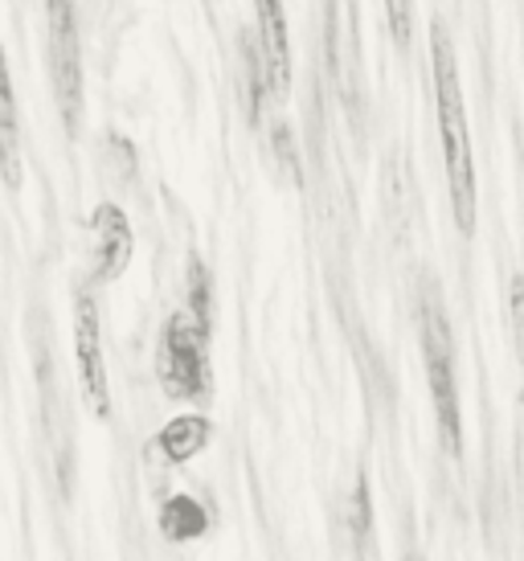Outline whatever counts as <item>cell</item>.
<instances>
[{"instance_id": "cell-1", "label": "cell", "mask_w": 524, "mask_h": 561, "mask_svg": "<svg viewBox=\"0 0 524 561\" xmlns=\"http://www.w3.org/2000/svg\"><path fill=\"white\" fill-rule=\"evenodd\" d=\"M431 79H434V111H438V140H443V164L451 185V214L459 234H476V157L467 136V111L459 91V62L443 21L431 25Z\"/></svg>"}, {"instance_id": "cell-2", "label": "cell", "mask_w": 524, "mask_h": 561, "mask_svg": "<svg viewBox=\"0 0 524 561\" xmlns=\"http://www.w3.org/2000/svg\"><path fill=\"white\" fill-rule=\"evenodd\" d=\"M418 324H422V357H426V381H431L438 438L447 455L463 451V419H459V381H455V341L443 304L426 291L418 299Z\"/></svg>"}, {"instance_id": "cell-3", "label": "cell", "mask_w": 524, "mask_h": 561, "mask_svg": "<svg viewBox=\"0 0 524 561\" xmlns=\"http://www.w3.org/2000/svg\"><path fill=\"white\" fill-rule=\"evenodd\" d=\"M156 377L169 398L181 402H205L214 390V374H209V328H201L193 316L172 312L160 328V344H156Z\"/></svg>"}, {"instance_id": "cell-4", "label": "cell", "mask_w": 524, "mask_h": 561, "mask_svg": "<svg viewBox=\"0 0 524 561\" xmlns=\"http://www.w3.org/2000/svg\"><path fill=\"white\" fill-rule=\"evenodd\" d=\"M49 16V82L58 94L62 124L75 131L82 119V46H78L75 0H46Z\"/></svg>"}, {"instance_id": "cell-5", "label": "cell", "mask_w": 524, "mask_h": 561, "mask_svg": "<svg viewBox=\"0 0 524 561\" xmlns=\"http://www.w3.org/2000/svg\"><path fill=\"white\" fill-rule=\"evenodd\" d=\"M75 365L82 402L94 419L111 414V390H107V360H103V328H99V308L91 296L75 299Z\"/></svg>"}, {"instance_id": "cell-6", "label": "cell", "mask_w": 524, "mask_h": 561, "mask_svg": "<svg viewBox=\"0 0 524 561\" xmlns=\"http://www.w3.org/2000/svg\"><path fill=\"white\" fill-rule=\"evenodd\" d=\"M91 238H94V283H115L132 263V250H136V238H132V221L115 202L94 205L91 214Z\"/></svg>"}, {"instance_id": "cell-7", "label": "cell", "mask_w": 524, "mask_h": 561, "mask_svg": "<svg viewBox=\"0 0 524 561\" xmlns=\"http://www.w3.org/2000/svg\"><path fill=\"white\" fill-rule=\"evenodd\" d=\"M259 13V42H262V70L271 91H287L292 82V42H287V13L283 0H254Z\"/></svg>"}, {"instance_id": "cell-8", "label": "cell", "mask_w": 524, "mask_h": 561, "mask_svg": "<svg viewBox=\"0 0 524 561\" xmlns=\"http://www.w3.org/2000/svg\"><path fill=\"white\" fill-rule=\"evenodd\" d=\"M0 176L4 185H21V131H16V94L9 79V62H4V46H0Z\"/></svg>"}, {"instance_id": "cell-9", "label": "cell", "mask_w": 524, "mask_h": 561, "mask_svg": "<svg viewBox=\"0 0 524 561\" xmlns=\"http://www.w3.org/2000/svg\"><path fill=\"white\" fill-rule=\"evenodd\" d=\"M209 435H214V426H209L205 414H181L156 435V451L164 455L169 463H189V459H197L205 451Z\"/></svg>"}, {"instance_id": "cell-10", "label": "cell", "mask_w": 524, "mask_h": 561, "mask_svg": "<svg viewBox=\"0 0 524 561\" xmlns=\"http://www.w3.org/2000/svg\"><path fill=\"white\" fill-rule=\"evenodd\" d=\"M156 525H160V533H164L169 541H193V537H201V533L209 529V513H205L201 500L176 492V496H169L160 504Z\"/></svg>"}, {"instance_id": "cell-11", "label": "cell", "mask_w": 524, "mask_h": 561, "mask_svg": "<svg viewBox=\"0 0 524 561\" xmlns=\"http://www.w3.org/2000/svg\"><path fill=\"white\" fill-rule=\"evenodd\" d=\"M189 316L214 332V275L201 259L189 263Z\"/></svg>"}, {"instance_id": "cell-12", "label": "cell", "mask_w": 524, "mask_h": 561, "mask_svg": "<svg viewBox=\"0 0 524 561\" xmlns=\"http://www.w3.org/2000/svg\"><path fill=\"white\" fill-rule=\"evenodd\" d=\"M344 520L353 525L356 541H365V537H369L373 508H369V480H365V476H356V488H353V500H349V513H344Z\"/></svg>"}, {"instance_id": "cell-13", "label": "cell", "mask_w": 524, "mask_h": 561, "mask_svg": "<svg viewBox=\"0 0 524 561\" xmlns=\"http://www.w3.org/2000/svg\"><path fill=\"white\" fill-rule=\"evenodd\" d=\"M386 16L389 30H394V42L406 46L410 42V25H414V4L410 0H386Z\"/></svg>"}, {"instance_id": "cell-14", "label": "cell", "mask_w": 524, "mask_h": 561, "mask_svg": "<svg viewBox=\"0 0 524 561\" xmlns=\"http://www.w3.org/2000/svg\"><path fill=\"white\" fill-rule=\"evenodd\" d=\"M512 324H516V344H521V357H524V279L521 275L512 279Z\"/></svg>"}]
</instances>
